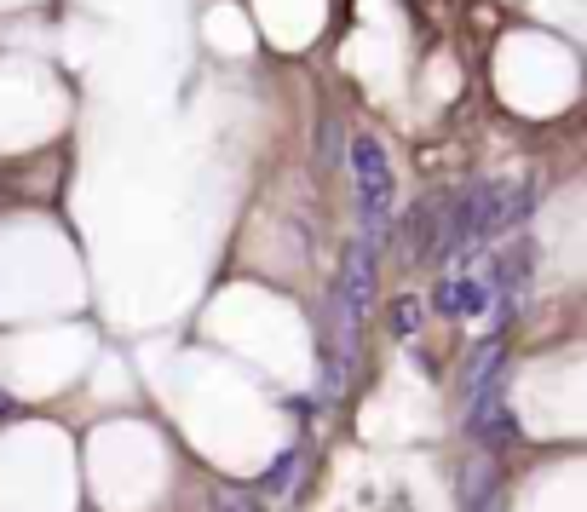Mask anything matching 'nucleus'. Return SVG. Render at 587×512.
I'll return each instance as SVG.
<instances>
[{
    "label": "nucleus",
    "instance_id": "nucleus-5",
    "mask_svg": "<svg viewBox=\"0 0 587 512\" xmlns=\"http://www.w3.org/2000/svg\"><path fill=\"white\" fill-rule=\"evenodd\" d=\"M461 501H467V512H490V501H495V466H490V455H478V461L461 472Z\"/></svg>",
    "mask_w": 587,
    "mask_h": 512
},
{
    "label": "nucleus",
    "instance_id": "nucleus-8",
    "mask_svg": "<svg viewBox=\"0 0 587 512\" xmlns=\"http://www.w3.org/2000/svg\"><path fill=\"white\" fill-rule=\"evenodd\" d=\"M340 150H346V144H340V127H334V121H323V167L340 162Z\"/></svg>",
    "mask_w": 587,
    "mask_h": 512
},
{
    "label": "nucleus",
    "instance_id": "nucleus-4",
    "mask_svg": "<svg viewBox=\"0 0 587 512\" xmlns=\"http://www.w3.org/2000/svg\"><path fill=\"white\" fill-rule=\"evenodd\" d=\"M432 305L444 317H484L495 305V294H490V282H478V277H444L438 294H432Z\"/></svg>",
    "mask_w": 587,
    "mask_h": 512
},
{
    "label": "nucleus",
    "instance_id": "nucleus-3",
    "mask_svg": "<svg viewBox=\"0 0 587 512\" xmlns=\"http://www.w3.org/2000/svg\"><path fill=\"white\" fill-rule=\"evenodd\" d=\"M438 236H444V196H426L398 225V254L409 265H426V259H438Z\"/></svg>",
    "mask_w": 587,
    "mask_h": 512
},
{
    "label": "nucleus",
    "instance_id": "nucleus-1",
    "mask_svg": "<svg viewBox=\"0 0 587 512\" xmlns=\"http://www.w3.org/2000/svg\"><path fill=\"white\" fill-rule=\"evenodd\" d=\"M346 162H352V190H357V225H363V242L380 248L392 225H398V173H392V156L375 133H352L346 139Z\"/></svg>",
    "mask_w": 587,
    "mask_h": 512
},
{
    "label": "nucleus",
    "instance_id": "nucleus-9",
    "mask_svg": "<svg viewBox=\"0 0 587 512\" xmlns=\"http://www.w3.org/2000/svg\"><path fill=\"white\" fill-rule=\"evenodd\" d=\"M219 512H265V507H259L254 495H236L231 489V495H219Z\"/></svg>",
    "mask_w": 587,
    "mask_h": 512
},
{
    "label": "nucleus",
    "instance_id": "nucleus-10",
    "mask_svg": "<svg viewBox=\"0 0 587 512\" xmlns=\"http://www.w3.org/2000/svg\"><path fill=\"white\" fill-rule=\"evenodd\" d=\"M0 415H12V392H0Z\"/></svg>",
    "mask_w": 587,
    "mask_h": 512
},
{
    "label": "nucleus",
    "instance_id": "nucleus-2",
    "mask_svg": "<svg viewBox=\"0 0 587 512\" xmlns=\"http://www.w3.org/2000/svg\"><path fill=\"white\" fill-rule=\"evenodd\" d=\"M380 248H369V242H352L346 248V259H340V282H334V323H340V363L352 357V340L357 328H363V317L375 311V294H380V265H375Z\"/></svg>",
    "mask_w": 587,
    "mask_h": 512
},
{
    "label": "nucleus",
    "instance_id": "nucleus-7",
    "mask_svg": "<svg viewBox=\"0 0 587 512\" xmlns=\"http://www.w3.org/2000/svg\"><path fill=\"white\" fill-rule=\"evenodd\" d=\"M415 328H421V300L403 294V300L392 305V334H398V340H415Z\"/></svg>",
    "mask_w": 587,
    "mask_h": 512
},
{
    "label": "nucleus",
    "instance_id": "nucleus-6",
    "mask_svg": "<svg viewBox=\"0 0 587 512\" xmlns=\"http://www.w3.org/2000/svg\"><path fill=\"white\" fill-rule=\"evenodd\" d=\"M294 484H300V449H282L277 461L265 466V495L282 501V495H294Z\"/></svg>",
    "mask_w": 587,
    "mask_h": 512
}]
</instances>
